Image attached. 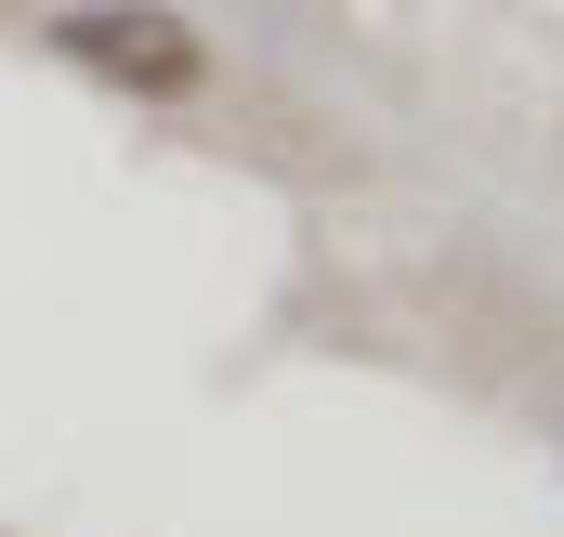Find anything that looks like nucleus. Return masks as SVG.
Wrapping results in <instances>:
<instances>
[{"mask_svg": "<svg viewBox=\"0 0 564 537\" xmlns=\"http://www.w3.org/2000/svg\"><path fill=\"white\" fill-rule=\"evenodd\" d=\"M79 79H106V92H132V106H197L224 66H210V26L197 13H171V0H66L53 26H40Z\"/></svg>", "mask_w": 564, "mask_h": 537, "instance_id": "nucleus-1", "label": "nucleus"}]
</instances>
